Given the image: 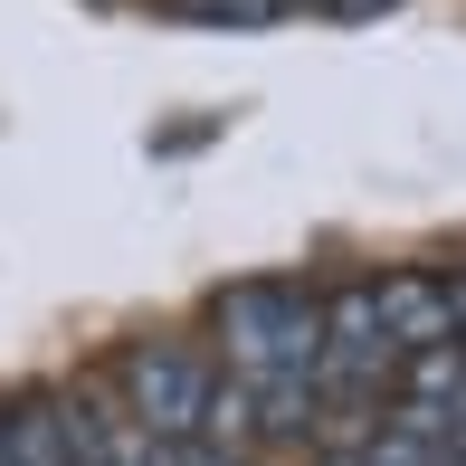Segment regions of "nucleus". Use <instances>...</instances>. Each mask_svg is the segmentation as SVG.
I'll list each match as a JSON object with an SVG mask.
<instances>
[{
    "label": "nucleus",
    "instance_id": "1",
    "mask_svg": "<svg viewBox=\"0 0 466 466\" xmlns=\"http://www.w3.org/2000/svg\"><path fill=\"white\" fill-rule=\"evenodd\" d=\"M390 371H400V343H390V314H380V277L333 286L324 295V352H314V400L324 410H362Z\"/></svg>",
    "mask_w": 466,
    "mask_h": 466
},
{
    "label": "nucleus",
    "instance_id": "2",
    "mask_svg": "<svg viewBox=\"0 0 466 466\" xmlns=\"http://www.w3.org/2000/svg\"><path fill=\"white\" fill-rule=\"evenodd\" d=\"M209 380L219 371H209L190 343H134L115 362V400L162 438V448H190V438H200V410H209Z\"/></svg>",
    "mask_w": 466,
    "mask_h": 466
},
{
    "label": "nucleus",
    "instance_id": "3",
    "mask_svg": "<svg viewBox=\"0 0 466 466\" xmlns=\"http://www.w3.org/2000/svg\"><path fill=\"white\" fill-rule=\"evenodd\" d=\"M380 314H390V343H400V352L457 343V324H448V277H429V267H400V277H380Z\"/></svg>",
    "mask_w": 466,
    "mask_h": 466
},
{
    "label": "nucleus",
    "instance_id": "4",
    "mask_svg": "<svg viewBox=\"0 0 466 466\" xmlns=\"http://www.w3.org/2000/svg\"><path fill=\"white\" fill-rule=\"evenodd\" d=\"M10 448H19V466H76L67 400H57V390H29V400L10 410Z\"/></svg>",
    "mask_w": 466,
    "mask_h": 466
},
{
    "label": "nucleus",
    "instance_id": "5",
    "mask_svg": "<svg viewBox=\"0 0 466 466\" xmlns=\"http://www.w3.org/2000/svg\"><path fill=\"white\" fill-rule=\"evenodd\" d=\"M190 19H209V29H258V19H286L305 10V0H181Z\"/></svg>",
    "mask_w": 466,
    "mask_h": 466
},
{
    "label": "nucleus",
    "instance_id": "6",
    "mask_svg": "<svg viewBox=\"0 0 466 466\" xmlns=\"http://www.w3.org/2000/svg\"><path fill=\"white\" fill-rule=\"evenodd\" d=\"M0 466H19V448H10V419H0Z\"/></svg>",
    "mask_w": 466,
    "mask_h": 466
},
{
    "label": "nucleus",
    "instance_id": "7",
    "mask_svg": "<svg viewBox=\"0 0 466 466\" xmlns=\"http://www.w3.org/2000/svg\"><path fill=\"white\" fill-rule=\"evenodd\" d=\"M333 10H362V0H333Z\"/></svg>",
    "mask_w": 466,
    "mask_h": 466
}]
</instances>
